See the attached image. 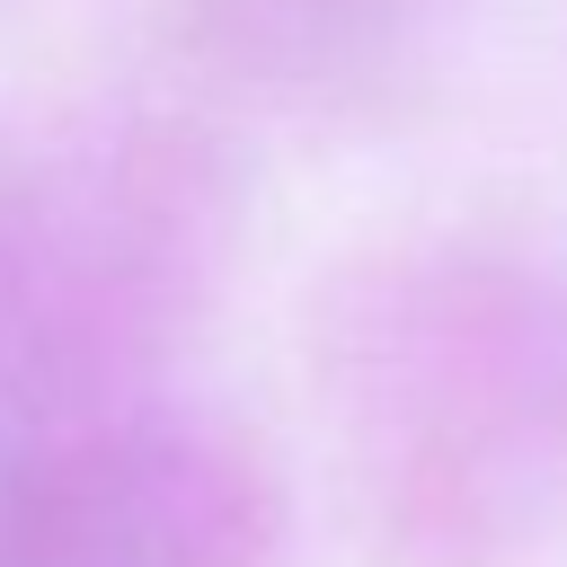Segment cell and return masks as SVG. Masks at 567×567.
<instances>
[{"mask_svg":"<svg viewBox=\"0 0 567 567\" xmlns=\"http://www.w3.org/2000/svg\"><path fill=\"white\" fill-rule=\"evenodd\" d=\"M221 239V177L177 124H97L0 168V434L133 399Z\"/></svg>","mask_w":567,"mask_h":567,"instance_id":"obj_1","label":"cell"},{"mask_svg":"<svg viewBox=\"0 0 567 567\" xmlns=\"http://www.w3.org/2000/svg\"><path fill=\"white\" fill-rule=\"evenodd\" d=\"M354 434L408 532H505L567 461V284L452 257L390 275L346 346Z\"/></svg>","mask_w":567,"mask_h":567,"instance_id":"obj_2","label":"cell"},{"mask_svg":"<svg viewBox=\"0 0 567 567\" xmlns=\"http://www.w3.org/2000/svg\"><path fill=\"white\" fill-rule=\"evenodd\" d=\"M0 567H275V487L186 408H71L0 434Z\"/></svg>","mask_w":567,"mask_h":567,"instance_id":"obj_3","label":"cell"},{"mask_svg":"<svg viewBox=\"0 0 567 567\" xmlns=\"http://www.w3.org/2000/svg\"><path fill=\"white\" fill-rule=\"evenodd\" d=\"M168 9L177 35L221 53L239 80L337 89V80H381L434 0H168Z\"/></svg>","mask_w":567,"mask_h":567,"instance_id":"obj_4","label":"cell"}]
</instances>
